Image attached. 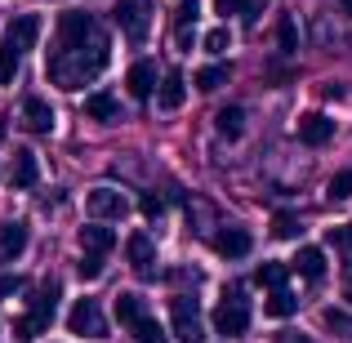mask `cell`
<instances>
[{"mask_svg": "<svg viewBox=\"0 0 352 343\" xmlns=\"http://www.w3.org/2000/svg\"><path fill=\"white\" fill-rule=\"evenodd\" d=\"M14 76H18V54L9 45H0V85H9Z\"/></svg>", "mask_w": 352, "mask_h": 343, "instance_id": "cell-30", "label": "cell"}, {"mask_svg": "<svg viewBox=\"0 0 352 343\" xmlns=\"http://www.w3.org/2000/svg\"><path fill=\"white\" fill-rule=\"evenodd\" d=\"M116 23H120V32H125L129 45H143L147 36H152V0H120Z\"/></svg>", "mask_w": 352, "mask_h": 343, "instance_id": "cell-5", "label": "cell"}, {"mask_svg": "<svg viewBox=\"0 0 352 343\" xmlns=\"http://www.w3.org/2000/svg\"><path fill=\"white\" fill-rule=\"evenodd\" d=\"M348 343H352V335H348Z\"/></svg>", "mask_w": 352, "mask_h": 343, "instance_id": "cell-41", "label": "cell"}, {"mask_svg": "<svg viewBox=\"0 0 352 343\" xmlns=\"http://www.w3.org/2000/svg\"><path fill=\"white\" fill-rule=\"evenodd\" d=\"M27 250V228L23 223H0V258H18Z\"/></svg>", "mask_w": 352, "mask_h": 343, "instance_id": "cell-20", "label": "cell"}, {"mask_svg": "<svg viewBox=\"0 0 352 343\" xmlns=\"http://www.w3.org/2000/svg\"><path fill=\"white\" fill-rule=\"evenodd\" d=\"M214 330L219 335H228V339H236V335H245L250 330V308H245V299H236V285H228V299L214 308Z\"/></svg>", "mask_w": 352, "mask_h": 343, "instance_id": "cell-6", "label": "cell"}, {"mask_svg": "<svg viewBox=\"0 0 352 343\" xmlns=\"http://www.w3.org/2000/svg\"><path fill=\"white\" fill-rule=\"evenodd\" d=\"M285 276H290V263H263L254 272V281L267 285V290H285Z\"/></svg>", "mask_w": 352, "mask_h": 343, "instance_id": "cell-26", "label": "cell"}, {"mask_svg": "<svg viewBox=\"0 0 352 343\" xmlns=\"http://www.w3.org/2000/svg\"><path fill=\"white\" fill-rule=\"evenodd\" d=\"M214 250H219L223 258H245L250 250H254V241H250L245 228H219V232H214Z\"/></svg>", "mask_w": 352, "mask_h": 343, "instance_id": "cell-11", "label": "cell"}, {"mask_svg": "<svg viewBox=\"0 0 352 343\" xmlns=\"http://www.w3.org/2000/svg\"><path fill=\"white\" fill-rule=\"evenodd\" d=\"M326 192H330V201H348L352 197V170H339L335 179H330Z\"/></svg>", "mask_w": 352, "mask_h": 343, "instance_id": "cell-29", "label": "cell"}, {"mask_svg": "<svg viewBox=\"0 0 352 343\" xmlns=\"http://www.w3.org/2000/svg\"><path fill=\"white\" fill-rule=\"evenodd\" d=\"M125 258H129V267H134V272L152 276V258H156V245H152V236L134 232V236H129V245H125Z\"/></svg>", "mask_w": 352, "mask_h": 343, "instance_id": "cell-16", "label": "cell"}, {"mask_svg": "<svg viewBox=\"0 0 352 343\" xmlns=\"http://www.w3.org/2000/svg\"><path fill=\"white\" fill-rule=\"evenodd\" d=\"M201 45H206L210 54H223V49H228V32H223V27H210V32H206V41H201Z\"/></svg>", "mask_w": 352, "mask_h": 343, "instance_id": "cell-31", "label": "cell"}, {"mask_svg": "<svg viewBox=\"0 0 352 343\" xmlns=\"http://www.w3.org/2000/svg\"><path fill=\"white\" fill-rule=\"evenodd\" d=\"M36 41H41V18H36V14H18L14 23L5 27V45H9V49H14V54L32 49Z\"/></svg>", "mask_w": 352, "mask_h": 343, "instance_id": "cell-9", "label": "cell"}, {"mask_svg": "<svg viewBox=\"0 0 352 343\" xmlns=\"http://www.w3.org/2000/svg\"><path fill=\"white\" fill-rule=\"evenodd\" d=\"M344 241H348V245H352V223H348V228H344Z\"/></svg>", "mask_w": 352, "mask_h": 343, "instance_id": "cell-39", "label": "cell"}, {"mask_svg": "<svg viewBox=\"0 0 352 343\" xmlns=\"http://www.w3.org/2000/svg\"><path fill=\"white\" fill-rule=\"evenodd\" d=\"M276 49H281V54H294V49H299V27H294L290 14L276 18Z\"/></svg>", "mask_w": 352, "mask_h": 343, "instance_id": "cell-25", "label": "cell"}, {"mask_svg": "<svg viewBox=\"0 0 352 343\" xmlns=\"http://www.w3.org/2000/svg\"><path fill=\"white\" fill-rule=\"evenodd\" d=\"M192 85H197L201 94H214V89H223V85H228V67H219V63L210 67V63H206V67L192 76Z\"/></svg>", "mask_w": 352, "mask_h": 343, "instance_id": "cell-24", "label": "cell"}, {"mask_svg": "<svg viewBox=\"0 0 352 343\" xmlns=\"http://www.w3.org/2000/svg\"><path fill=\"white\" fill-rule=\"evenodd\" d=\"M214 129L228 138V143H236V138L245 134V112H241V107H223V112L214 116Z\"/></svg>", "mask_w": 352, "mask_h": 343, "instance_id": "cell-21", "label": "cell"}, {"mask_svg": "<svg viewBox=\"0 0 352 343\" xmlns=\"http://www.w3.org/2000/svg\"><path fill=\"white\" fill-rule=\"evenodd\" d=\"M272 343H317L312 335H299V330H285V335H276Z\"/></svg>", "mask_w": 352, "mask_h": 343, "instance_id": "cell-34", "label": "cell"}, {"mask_svg": "<svg viewBox=\"0 0 352 343\" xmlns=\"http://www.w3.org/2000/svg\"><path fill=\"white\" fill-rule=\"evenodd\" d=\"M58 294H63V285L50 276V281L41 285V294L32 299V308H27L23 317L14 321V339H23V343L41 339L45 330H50V321H54V308H58Z\"/></svg>", "mask_w": 352, "mask_h": 343, "instance_id": "cell-2", "label": "cell"}, {"mask_svg": "<svg viewBox=\"0 0 352 343\" xmlns=\"http://www.w3.org/2000/svg\"><path fill=\"white\" fill-rule=\"evenodd\" d=\"M129 330H134V339H138V343H165V326H161V321H152V317L134 321Z\"/></svg>", "mask_w": 352, "mask_h": 343, "instance_id": "cell-27", "label": "cell"}, {"mask_svg": "<svg viewBox=\"0 0 352 343\" xmlns=\"http://www.w3.org/2000/svg\"><path fill=\"white\" fill-rule=\"evenodd\" d=\"M170 326H174V339H183V343L201 339V308L192 294H174L170 299Z\"/></svg>", "mask_w": 352, "mask_h": 343, "instance_id": "cell-7", "label": "cell"}, {"mask_svg": "<svg viewBox=\"0 0 352 343\" xmlns=\"http://www.w3.org/2000/svg\"><path fill=\"white\" fill-rule=\"evenodd\" d=\"M125 89L138 98V103H143V98H152L156 94V67L147 58H138L134 67H129V76H125Z\"/></svg>", "mask_w": 352, "mask_h": 343, "instance_id": "cell-14", "label": "cell"}, {"mask_svg": "<svg viewBox=\"0 0 352 343\" xmlns=\"http://www.w3.org/2000/svg\"><path fill=\"white\" fill-rule=\"evenodd\" d=\"M344 294H348V303H352V267H348V281H344Z\"/></svg>", "mask_w": 352, "mask_h": 343, "instance_id": "cell-38", "label": "cell"}, {"mask_svg": "<svg viewBox=\"0 0 352 343\" xmlns=\"http://www.w3.org/2000/svg\"><path fill=\"white\" fill-rule=\"evenodd\" d=\"M80 245H85V254L107 258V250L116 245V232L107 228V223H89V228H80Z\"/></svg>", "mask_w": 352, "mask_h": 343, "instance_id": "cell-17", "label": "cell"}, {"mask_svg": "<svg viewBox=\"0 0 352 343\" xmlns=\"http://www.w3.org/2000/svg\"><path fill=\"white\" fill-rule=\"evenodd\" d=\"M321 94H326V98H344V85H339V80H330V85L321 89Z\"/></svg>", "mask_w": 352, "mask_h": 343, "instance_id": "cell-37", "label": "cell"}, {"mask_svg": "<svg viewBox=\"0 0 352 343\" xmlns=\"http://www.w3.org/2000/svg\"><path fill=\"white\" fill-rule=\"evenodd\" d=\"M290 267L303 276V281H321V276H326V250L321 245H299V254L290 258Z\"/></svg>", "mask_w": 352, "mask_h": 343, "instance_id": "cell-12", "label": "cell"}, {"mask_svg": "<svg viewBox=\"0 0 352 343\" xmlns=\"http://www.w3.org/2000/svg\"><path fill=\"white\" fill-rule=\"evenodd\" d=\"M299 138L308 147H326L330 138H335V120H330L326 112H303L299 116Z\"/></svg>", "mask_w": 352, "mask_h": 343, "instance_id": "cell-10", "label": "cell"}, {"mask_svg": "<svg viewBox=\"0 0 352 343\" xmlns=\"http://www.w3.org/2000/svg\"><path fill=\"white\" fill-rule=\"evenodd\" d=\"M344 9H348V14H352V0H344Z\"/></svg>", "mask_w": 352, "mask_h": 343, "instance_id": "cell-40", "label": "cell"}, {"mask_svg": "<svg viewBox=\"0 0 352 343\" xmlns=\"http://www.w3.org/2000/svg\"><path fill=\"white\" fill-rule=\"evenodd\" d=\"M23 129L27 134H54V112L45 98H27L23 103Z\"/></svg>", "mask_w": 352, "mask_h": 343, "instance_id": "cell-15", "label": "cell"}, {"mask_svg": "<svg viewBox=\"0 0 352 343\" xmlns=\"http://www.w3.org/2000/svg\"><path fill=\"white\" fill-rule=\"evenodd\" d=\"M85 116H89V120H103V125H112V120L120 116V103L107 94V89H98V94L85 98Z\"/></svg>", "mask_w": 352, "mask_h": 343, "instance_id": "cell-19", "label": "cell"}, {"mask_svg": "<svg viewBox=\"0 0 352 343\" xmlns=\"http://www.w3.org/2000/svg\"><path fill=\"white\" fill-rule=\"evenodd\" d=\"M94 36H98L94 14H85V9H67V14L58 18V41H54V49L72 54V49H80L85 41H94Z\"/></svg>", "mask_w": 352, "mask_h": 343, "instance_id": "cell-3", "label": "cell"}, {"mask_svg": "<svg viewBox=\"0 0 352 343\" xmlns=\"http://www.w3.org/2000/svg\"><path fill=\"white\" fill-rule=\"evenodd\" d=\"M9 183H14L18 192H32L36 183H41V165L32 161V152H14V174H9Z\"/></svg>", "mask_w": 352, "mask_h": 343, "instance_id": "cell-18", "label": "cell"}, {"mask_svg": "<svg viewBox=\"0 0 352 343\" xmlns=\"http://www.w3.org/2000/svg\"><path fill=\"white\" fill-rule=\"evenodd\" d=\"M267 317L272 321H285V317H294V312H299V299H294L290 290H267Z\"/></svg>", "mask_w": 352, "mask_h": 343, "instance_id": "cell-22", "label": "cell"}, {"mask_svg": "<svg viewBox=\"0 0 352 343\" xmlns=\"http://www.w3.org/2000/svg\"><path fill=\"white\" fill-rule=\"evenodd\" d=\"M80 276H85V281L103 276V258H98V254H85V258H80Z\"/></svg>", "mask_w": 352, "mask_h": 343, "instance_id": "cell-32", "label": "cell"}, {"mask_svg": "<svg viewBox=\"0 0 352 343\" xmlns=\"http://www.w3.org/2000/svg\"><path fill=\"white\" fill-rule=\"evenodd\" d=\"M156 103H161V112H179V107L188 103V80H183L179 71H170L165 80H156Z\"/></svg>", "mask_w": 352, "mask_h": 343, "instance_id": "cell-13", "label": "cell"}, {"mask_svg": "<svg viewBox=\"0 0 352 343\" xmlns=\"http://www.w3.org/2000/svg\"><path fill=\"white\" fill-rule=\"evenodd\" d=\"M85 210L94 223H116V219L129 214V201L116 188H94V192H85Z\"/></svg>", "mask_w": 352, "mask_h": 343, "instance_id": "cell-8", "label": "cell"}, {"mask_svg": "<svg viewBox=\"0 0 352 343\" xmlns=\"http://www.w3.org/2000/svg\"><path fill=\"white\" fill-rule=\"evenodd\" d=\"M107 63H112V45H107L103 32H98L94 41H85L80 49H72V54L50 49V76H54V85H63V89H80V85H89L94 76H103Z\"/></svg>", "mask_w": 352, "mask_h": 343, "instance_id": "cell-1", "label": "cell"}, {"mask_svg": "<svg viewBox=\"0 0 352 343\" xmlns=\"http://www.w3.org/2000/svg\"><path fill=\"white\" fill-rule=\"evenodd\" d=\"M241 5H245V0H214L219 14H241Z\"/></svg>", "mask_w": 352, "mask_h": 343, "instance_id": "cell-36", "label": "cell"}, {"mask_svg": "<svg viewBox=\"0 0 352 343\" xmlns=\"http://www.w3.org/2000/svg\"><path fill=\"white\" fill-rule=\"evenodd\" d=\"M143 317H147V308H143V299H138L134 290L116 294V321H125V326H134V321H143Z\"/></svg>", "mask_w": 352, "mask_h": 343, "instance_id": "cell-23", "label": "cell"}, {"mask_svg": "<svg viewBox=\"0 0 352 343\" xmlns=\"http://www.w3.org/2000/svg\"><path fill=\"white\" fill-rule=\"evenodd\" d=\"M67 330L80 339H107V317H103V303L98 299H76L67 312Z\"/></svg>", "mask_w": 352, "mask_h": 343, "instance_id": "cell-4", "label": "cell"}, {"mask_svg": "<svg viewBox=\"0 0 352 343\" xmlns=\"http://www.w3.org/2000/svg\"><path fill=\"white\" fill-rule=\"evenodd\" d=\"M14 290H23V276H0V299L14 294Z\"/></svg>", "mask_w": 352, "mask_h": 343, "instance_id": "cell-35", "label": "cell"}, {"mask_svg": "<svg viewBox=\"0 0 352 343\" xmlns=\"http://www.w3.org/2000/svg\"><path fill=\"white\" fill-rule=\"evenodd\" d=\"M138 206H143V214H147V219H161V201H156L152 192H147V197H138Z\"/></svg>", "mask_w": 352, "mask_h": 343, "instance_id": "cell-33", "label": "cell"}, {"mask_svg": "<svg viewBox=\"0 0 352 343\" xmlns=\"http://www.w3.org/2000/svg\"><path fill=\"white\" fill-rule=\"evenodd\" d=\"M267 236H272V241H294V236H299V219H294V214H276L272 228H267Z\"/></svg>", "mask_w": 352, "mask_h": 343, "instance_id": "cell-28", "label": "cell"}]
</instances>
